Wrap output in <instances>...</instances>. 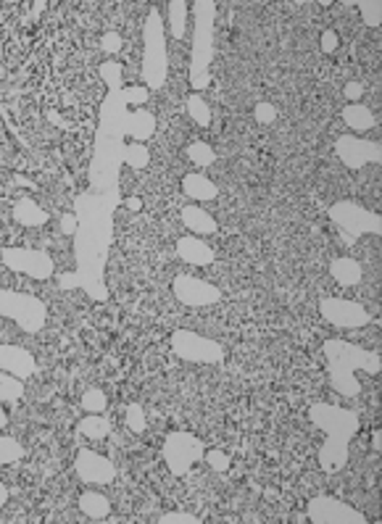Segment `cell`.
<instances>
[{
  "mask_svg": "<svg viewBox=\"0 0 382 524\" xmlns=\"http://www.w3.org/2000/svg\"><path fill=\"white\" fill-rule=\"evenodd\" d=\"M124 132H127L130 138L137 140V143L153 138V132H156V116H153L150 111H135V113H127V119H124Z\"/></svg>",
  "mask_w": 382,
  "mask_h": 524,
  "instance_id": "e0dca14e",
  "label": "cell"
},
{
  "mask_svg": "<svg viewBox=\"0 0 382 524\" xmlns=\"http://www.w3.org/2000/svg\"><path fill=\"white\" fill-rule=\"evenodd\" d=\"M185 21H187V3L185 0H172L169 3V32L174 40L185 37Z\"/></svg>",
  "mask_w": 382,
  "mask_h": 524,
  "instance_id": "cb8c5ba5",
  "label": "cell"
},
{
  "mask_svg": "<svg viewBox=\"0 0 382 524\" xmlns=\"http://www.w3.org/2000/svg\"><path fill=\"white\" fill-rule=\"evenodd\" d=\"M13 221H19L21 227H40L47 221V213L40 208L35 201L29 198H21L16 206H13Z\"/></svg>",
  "mask_w": 382,
  "mask_h": 524,
  "instance_id": "44dd1931",
  "label": "cell"
},
{
  "mask_svg": "<svg viewBox=\"0 0 382 524\" xmlns=\"http://www.w3.org/2000/svg\"><path fill=\"white\" fill-rule=\"evenodd\" d=\"M308 522L314 524H366V516L359 508L348 506L343 501L330 496H317L308 501Z\"/></svg>",
  "mask_w": 382,
  "mask_h": 524,
  "instance_id": "9c48e42d",
  "label": "cell"
},
{
  "mask_svg": "<svg viewBox=\"0 0 382 524\" xmlns=\"http://www.w3.org/2000/svg\"><path fill=\"white\" fill-rule=\"evenodd\" d=\"M182 190H185V195H190L193 201H211V198L219 195V187L203 174H187L185 179H182Z\"/></svg>",
  "mask_w": 382,
  "mask_h": 524,
  "instance_id": "ffe728a7",
  "label": "cell"
},
{
  "mask_svg": "<svg viewBox=\"0 0 382 524\" xmlns=\"http://www.w3.org/2000/svg\"><path fill=\"white\" fill-rule=\"evenodd\" d=\"M6 424H9V416H6V411H3V408H0V430H3V427H6Z\"/></svg>",
  "mask_w": 382,
  "mask_h": 524,
  "instance_id": "f6af8a7d",
  "label": "cell"
},
{
  "mask_svg": "<svg viewBox=\"0 0 382 524\" xmlns=\"http://www.w3.org/2000/svg\"><path fill=\"white\" fill-rule=\"evenodd\" d=\"M337 50V35L332 29L322 32V53H335Z\"/></svg>",
  "mask_w": 382,
  "mask_h": 524,
  "instance_id": "f35d334b",
  "label": "cell"
},
{
  "mask_svg": "<svg viewBox=\"0 0 382 524\" xmlns=\"http://www.w3.org/2000/svg\"><path fill=\"white\" fill-rule=\"evenodd\" d=\"M61 232H64V235H77V216L74 213H64V216H61Z\"/></svg>",
  "mask_w": 382,
  "mask_h": 524,
  "instance_id": "ab89813d",
  "label": "cell"
},
{
  "mask_svg": "<svg viewBox=\"0 0 382 524\" xmlns=\"http://www.w3.org/2000/svg\"><path fill=\"white\" fill-rule=\"evenodd\" d=\"M35 356L24 348H16V345H0V372H9L13 377L29 379L35 374Z\"/></svg>",
  "mask_w": 382,
  "mask_h": 524,
  "instance_id": "9a60e30c",
  "label": "cell"
},
{
  "mask_svg": "<svg viewBox=\"0 0 382 524\" xmlns=\"http://www.w3.org/2000/svg\"><path fill=\"white\" fill-rule=\"evenodd\" d=\"M124 422L130 427L132 433H142L145 430V411H142L140 403H130L124 408Z\"/></svg>",
  "mask_w": 382,
  "mask_h": 524,
  "instance_id": "1f68e13d",
  "label": "cell"
},
{
  "mask_svg": "<svg viewBox=\"0 0 382 524\" xmlns=\"http://www.w3.org/2000/svg\"><path fill=\"white\" fill-rule=\"evenodd\" d=\"M24 396V379L0 372V401H19Z\"/></svg>",
  "mask_w": 382,
  "mask_h": 524,
  "instance_id": "484cf974",
  "label": "cell"
},
{
  "mask_svg": "<svg viewBox=\"0 0 382 524\" xmlns=\"http://www.w3.org/2000/svg\"><path fill=\"white\" fill-rule=\"evenodd\" d=\"M330 274H332V279H337V285L354 287L361 282L364 272L356 258H332L330 261Z\"/></svg>",
  "mask_w": 382,
  "mask_h": 524,
  "instance_id": "ac0fdd59",
  "label": "cell"
},
{
  "mask_svg": "<svg viewBox=\"0 0 382 524\" xmlns=\"http://www.w3.org/2000/svg\"><path fill=\"white\" fill-rule=\"evenodd\" d=\"M187 158L198 166H211L216 161V153L211 145H206V143H193V145H187Z\"/></svg>",
  "mask_w": 382,
  "mask_h": 524,
  "instance_id": "4dcf8cb0",
  "label": "cell"
},
{
  "mask_svg": "<svg viewBox=\"0 0 382 524\" xmlns=\"http://www.w3.org/2000/svg\"><path fill=\"white\" fill-rule=\"evenodd\" d=\"M0 316L16 322L24 332H40L45 327L47 311L43 301L27 293L0 290Z\"/></svg>",
  "mask_w": 382,
  "mask_h": 524,
  "instance_id": "5b68a950",
  "label": "cell"
},
{
  "mask_svg": "<svg viewBox=\"0 0 382 524\" xmlns=\"http://www.w3.org/2000/svg\"><path fill=\"white\" fill-rule=\"evenodd\" d=\"M206 461H208V467L216 472H227L230 469V456L222 451H211V453H203Z\"/></svg>",
  "mask_w": 382,
  "mask_h": 524,
  "instance_id": "8d00e7d4",
  "label": "cell"
},
{
  "mask_svg": "<svg viewBox=\"0 0 382 524\" xmlns=\"http://www.w3.org/2000/svg\"><path fill=\"white\" fill-rule=\"evenodd\" d=\"M182 224H185L190 232H198V235H214L216 232V219L208 211H203L201 206H185L182 208Z\"/></svg>",
  "mask_w": 382,
  "mask_h": 524,
  "instance_id": "d6986e66",
  "label": "cell"
},
{
  "mask_svg": "<svg viewBox=\"0 0 382 524\" xmlns=\"http://www.w3.org/2000/svg\"><path fill=\"white\" fill-rule=\"evenodd\" d=\"M201 519L193 514H185V511H169V514L159 516V524H198Z\"/></svg>",
  "mask_w": 382,
  "mask_h": 524,
  "instance_id": "e575fe53",
  "label": "cell"
},
{
  "mask_svg": "<svg viewBox=\"0 0 382 524\" xmlns=\"http://www.w3.org/2000/svg\"><path fill=\"white\" fill-rule=\"evenodd\" d=\"M172 350L179 359L198 361V364H222L224 361V348L219 342L190 330H177L172 335Z\"/></svg>",
  "mask_w": 382,
  "mask_h": 524,
  "instance_id": "ba28073f",
  "label": "cell"
},
{
  "mask_svg": "<svg viewBox=\"0 0 382 524\" xmlns=\"http://www.w3.org/2000/svg\"><path fill=\"white\" fill-rule=\"evenodd\" d=\"M196 37H193V55H190V84L193 90H206L211 82V58H214V18L216 6L211 0H198L196 6Z\"/></svg>",
  "mask_w": 382,
  "mask_h": 524,
  "instance_id": "3957f363",
  "label": "cell"
},
{
  "mask_svg": "<svg viewBox=\"0 0 382 524\" xmlns=\"http://www.w3.org/2000/svg\"><path fill=\"white\" fill-rule=\"evenodd\" d=\"M177 253L182 261L187 264H193V267H208V264H214V250L206 245L203 240L198 238H179L177 240Z\"/></svg>",
  "mask_w": 382,
  "mask_h": 524,
  "instance_id": "2e32d148",
  "label": "cell"
},
{
  "mask_svg": "<svg viewBox=\"0 0 382 524\" xmlns=\"http://www.w3.org/2000/svg\"><path fill=\"white\" fill-rule=\"evenodd\" d=\"M3 264L11 269V272H19V274H27L32 279H50L53 272H56V264L53 258L43 253V250H29V248H3Z\"/></svg>",
  "mask_w": 382,
  "mask_h": 524,
  "instance_id": "30bf717a",
  "label": "cell"
},
{
  "mask_svg": "<svg viewBox=\"0 0 382 524\" xmlns=\"http://www.w3.org/2000/svg\"><path fill=\"white\" fill-rule=\"evenodd\" d=\"M101 48L106 50V53H119L121 50V37L119 32H106L101 40Z\"/></svg>",
  "mask_w": 382,
  "mask_h": 524,
  "instance_id": "74e56055",
  "label": "cell"
},
{
  "mask_svg": "<svg viewBox=\"0 0 382 524\" xmlns=\"http://www.w3.org/2000/svg\"><path fill=\"white\" fill-rule=\"evenodd\" d=\"M79 508H82L84 516H90V519H106V516L111 514L108 498L101 496V493H95V490H84L82 496H79Z\"/></svg>",
  "mask_w": 382,
  "mask_h": 524,
  "instance_id": "7402d4cb",
  "label": "cell"
},
{
  "mask_svg": "<svg viewBox=\"0 0 382 524\" xmlns=\"http://www.w3.org/2000/svg\"><path fill=\"white\" fill-rule=\"evenodd\" d=\"M343 92H345V98H351V101L359 103V98L364 95V84L361 82H348Z\"/></svg>",
  "mask_w": 382,
  "mask_h": 524,
  "instance_id": "60d3db41",
  "label": "cell"
},
{
  "mask_svg": "<svg viewBox=\"0 0 382 524\" xmlns=\"http://www.w3.org/2000/svg\"><path fill=\"white\" fill-rule=\"evenodd\" d=\"M359 13H361L366 27H380L382 24V3L380 0H359Z\"/></svg>",
  "mask_w": 382,
  "mask_h": 524,
  "instance_id": "83f0119b",
  "label": "cell"
},
{
  "mask_svg": "<svg viewBox=\"0 0 382 524\" xmlns=\"http://www.w3.org/2000/svg\"><path fill=\"white\" fill-rule=\"evenodd\" d=\"M372 448H374V451H380V448H382V435H380V430H374V433H372Z\"/></svg>",
  "mask_w": 382,
  "mask_h": 524,
  "instance_id": "7bdbcfd3",
  "label": "cell"
},
{
  "mask_svg": "<svg viewBox=\"0 0 382 524\" xmlns=\"http://www.w3.org/2000/svg\"><path fill=\"white\" fill-rule=\"evenodd\" d=\"M21 456H24V448H21V442L13 440V437H6V435H0V464H16Z\"/></svg>",
  "mask_w": 382,
  "mask_h": 524,
  "instance_id": "f546056e",
  "label": "cell"
},
{
  "mask_svg": "<svg viewBox=\"0 0 382 524\" xmlns=\"http://www.w3.org/2000/svg\"><path fill=\"white\" fill-rule=\"evenodd\" d=\"M6 501H9V488H6L3 482H0V506H3Z\"/></svg>",
  "mask_w": 382,
  "mask_h": 524,
  "instance_id": "ee69618b",
  "label": "cell"
},
{
  "mask_svg": "<svg viewBox=\"0 0 382 524\" xmlns=\"http://www.w3.org/2000/svg\"><path fill=\"white\" fill-rule=\"evenodd\" d=\"M335 153L348 169H361V166H366V164H380L382 161L380 143L351 138V135H343V138L335 140Z\"/></svg>",
  "mask_w": 382,
  "mask_h": 524,
  "instance_id": "7c38bea8",
  "label": "cell"
},
{
  "mask_svg": "<svg viewBox=\"0 0 382 524\" xmlns=\"http://www.w3.org/2000/svg\"><path fill=\"white\" fill-rule=\"evenodd\" d=\"M84 411H106V393L98 390V387H90L82 396Z\"/></svg>",
  "mask_w": 382,
  "mask_h": 524,
  "instance_id": "d6a6232c",
  "label": "cell"
},
{
  "mask_svg": "<svg viewBox=\"0 0 382 524\" xmlns=\"http://www.w3.org/2000/svg\"><path fill=\"white\" fill-rule=\"evenodd\" d=\"M167 32H164V18L159 11H150L145 21V55H142V79L148 90H159L167 82Z\"/></svg>",
  "mask_w": 382,
  "mask_h": 524,
  "instance_id": "277c9868",
  "label": "cell"
},
{
  "mask_svg": "<svg viewBox=\"0 0 382 524\" xmlns=\"http://www.w3.org/2000/svg\"><path fill=\"white\" fill-rule=\"evenodd\" d=\"M343 121L356 132H366V129L374 127V113L361 103H351L343 108Z\"/></svg>",
  "mask_w": 382,
  "mask_h": 524,
  "instance_id": "603a6c76",
  "label": "cell"
},
{
  "mask_svg": "<svg viewBox=\"0 0 382 524\" xmlns=\"http://www.w3.org/2000/svg\"><path fill=\"white\" fill-rule=\"evenodd\" d=\"M330 219L351 240L361 238V235H382L380 213L366 211L354 201H337L335 206H330Z\"/></svg>",
  "mask_w": 382,
  "mask_h": 524,
  "instance_id": "8992f818",
  "label": "cell"
},
{
  "mask_svg": "<svg viewBox=\"0 0 382 524\" xmlns=\"http://www.w3.org/2000/svg\"><path fill=\"white\" fill-rule=\"evenodd\" d=\"M253 116L256 121H262V124H271V121L277 119V108H274V103H256V108H253Z\"/></svg>",
  "mask_w": 382,
  "mask_h": 524,
  "instance_id": "836d02e7",
  "label": "cell"
},
{
  "mask_svg": "<svg viewBox=\"0 0 382 524\" xmlns=\"http://www.w3.org/2000/svg\"><path fill=\"white\" fill-rule=\"evenodd\" d=\"M206 445L198 440L196 435L190 433H169V437L164 440V461L172 474H187L193 464L203 459Z\"/></svg>",
  "mask_w": 382,
  "mask_h": 524,
  "instance_id": "52a82bcc",
  "label": "cell"
},
{
  "mask_svg": "<svg viewBox=\"0 0 382 524\" xmlns=\"http://www.w3.org/2000/svg\"><path fill=\"white\" fill-rule=\"evenodd\" d=\"M308 419L317 424L319 430L327 435L325 445L319 451V467L322 472L332 474L340 472L348 464V451H351V440L359 433V414L343 406L332 403H314L308 408Z\"/></svg>",
  "mask_w": 382,
  "mask_h": 524,
  "instance_id": "6da1fadb",
  "label": "cell"
},
{
  "mask_svg": "<svg viewBox=\"0 0 382 524\" xmlns=\"http://www.w3.org/2000/svg\"><path fill=\"white\" fill-rule=\"evenodd\" d=\"M77 433L84 435V437H93V440H101V437H106V435L111 433V424L106 422L103 416L93 414V416H87V419H82V422L77 424Z\"/></svg>",
  "mask_w": 382,
  "mask_h": 524,
  "instance_id": "d4e9b609",
  "label": "cell"
},
{
  "mask_svg": "<svg viewBox=\"0 0 382 524\" xmlns=\"http://www.w3.org/2000/svg\"><path fill=\"white\" fill-rule=\"evenodd\" d=\"M174 298H177L179 303L185 306H211V303H219L222 301V290L211 282H203V279H198V277H190V274H179L174 277Z\"/></svg>",
  "mask_w": 382,
  "mask_h": 524,
  "instance_id": "4fadbf2b",
  "label": "cell"
},
{
  "mask_svg": "<svg viewBox=\"0 0 382 524\" xmlns=\"http://www.w3.org/2000/svg\"><path fill=\"white\" fill-rule=\"evenodd\" d=\"M187 113H190L193 121L201 124V127H208V124H211V111H208V106H206V101L201 95H190V98H187Z\"/></svg>",
  "mask_w": 382,
  "mask_h": 524,
  "instance_id": "f1b7e54d",
  "label": "cell"
},
{
  "mask_svg": "<svg viewBox=\"0 0 382 524\" xmlns=\"http://www.w3.org/2000/svg\"><path fill=\"white\" fill-rule=\"evenodd\" d=\"M127 208H130V211H140L142 208L140 198H127Z\"/></svg>",
  "mask_w": 382,
  "mask_h": 524,
  "instance_id": "b9f144b4",
  "label": "cell"
},
{
  "mask_svg": "<svg viewBox=\"0 0 382 524\" xmlns=\"http://www.w3.org/2000/svg\"><path fill=\"white\" fill-rule=\"evenodd\" d=\"M319 313L330 324L343 327V330H359V327H366V324L372 322V313L366 311L361 303L343 301V298H325L319 303Z\"/></svg>",
  "mask_w": 382,
  "mask_h": 524,
  "instance_id": "8fae6325",
  "label": "cell"
},
{
  "mask_svg": "<svg viewBox=\"0 0 382 524\" xmlns=\"http://www.w3.org/2000/svg\"><path fill=\"white\" fill-rule=\"evenodd\" d=\"M121 98H124V103L140 106L148 101V87H127V90H121Z\"/></svg>",
  "mask_w": 382,
  "mask_h": 524,
  "instance_id": "d590c367",
  "label": "cell"
},
{
  "mask_svg": "<svg viewBox=\"0 0 382 524\" xmlns=\"http://www.w3.org/2000/svg\"><path fill=\"white\" fill-rule=\"evenodd\" d=\"M121 161L132 169H145L150 164V153L148 147L142 145V143H132V145L124 147V153H121Z\"/></svg>",
  "mask_w": 382,
  "mask_h": 524,
  "instance_id": "4316f807",
  "label": "cell"
},
{
  "mask_svg": "<svg viewBox=\"0 0 382 524\" xmlns=\"http://www.w3.org/2000/svg\"><path fill=\"white\" fill-rule=\"evenodd\" d=\"M325 359H327V374H330V385L335 387V393L345 398H354L361 393L356 372L361 369L366 374H380L382 361L377 353L366 348H359L348 340H332L325 342Z\"/></svg>",
  "mask_w": 382,
  "mask_h": 524,
  "instance_id": "7a4b0ae2",
  "label": "cell"
},
{
  "mask_svg": "<svg viewBox=\"0 0 382 524\" xmlns=\"http://www.w3.org/2000/svg\"><path fill=\"white\" fill-rule=\"evenodd\" d=\"M74 469L79 474V479L87 482V485H108V482L116 479V467L111 461L103 459L101 453L87 451V448L77 453Z\"/></svg>",
  "mask_w": 382,
  "mask_h": 524,
  "instance_id": "5bb4252c",
  "label": "cell"
}]
</instances>
